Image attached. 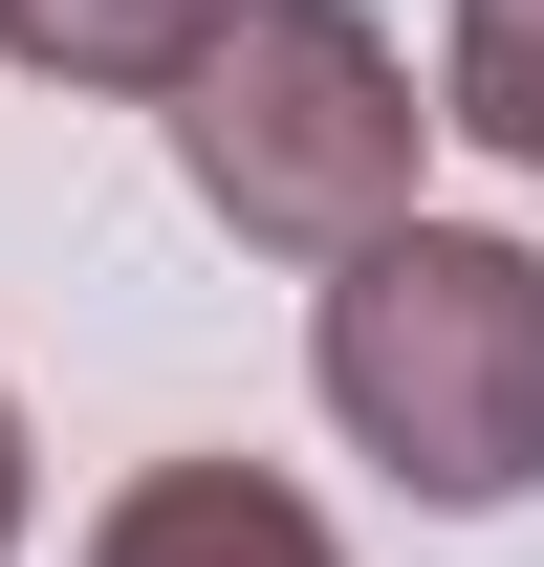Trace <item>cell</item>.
Wrapping results in <instances>:
<instances>
[{"label": "cell", "mask_w": 544, "mask_h": 567, "mask_svg": "<svg viewBox=\"0 0 544 567\" xmlns=\"http://www.w3.org/2000/svg\"><path fill=\"white\" fill-rule=\"evenodd\" d=\"M414 153H436V87L393 66L370 0H240L175 66V175L262 262H370L414 218Z\"/></svg>", "instance_id": "1"}, {"label": "cell", "mask_w": 544, "mask_h": 567, "mask_svg": "<svg viewBox=\"0 0 544 567\" xmlns=\"http://www.w3.org/2000/svg\"><path fill=\"white\" fill-rule=\"evenodd\" d=\"M305 371H327V415L370 436L414 502H458V524L544 481V262L479 240V218H393L370 262H327Z\"/></svg>", "instance_id": "2"}, {"label": "cell", "mask_w": 544, "mask_h": 567, "mask_svg": "<svg viewBox=\"0 0 544 567\" xmlns=\"http://www.w3.org/2000/svg\"><path fill=\"white\" fill-rule=\"evenodd\" d=\"M87 567H348V546H327V502L262 481V458H153V481H109Z\"/></svg>", "instance_id": "3"}, {"label": "cell", "mask_w": 544, "mask_h": 567, "mask_svg": "<svg viewBox=\"0 0 544 567\" xmlns=\"http://www.w3.org/2000/svg\"><path fill=\"white\" fill-rule=\"evenodd\" d=\"M240 0H0V66H44V87H153L175 110V66H197Z\"/></svg>", "instance_id": "4"}, {"label": "cell", "mask_w": 544, "mask_h": 567, "mask_svg": "<svg viewBox=\"0 0 544 567\" xmlns=\"http://www.w3.org/2000/svg\"><path fill=\"white\" fill-rule=\"evenodd\" d=\"M436 132H479L501 175H544V0H458V44H436Z\"/></svg>", "instance_id": "5"}, {"label": "cell", "mask_w": 544, "mask_h": 567, "mask_svg": "<svg viewBox=\"0 0 544 567\" xmlns=\"http://www.w3.org/2000/svg\"><path fill=\"white\" fill-rule=\"evenodd\" d=\"M0 567H22V393H0Z\"/></svg>", "instance_id": "6"}]
</instances>
